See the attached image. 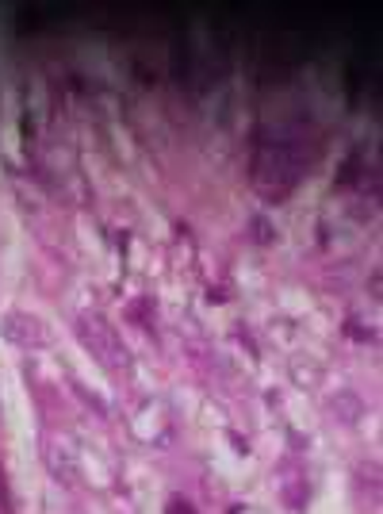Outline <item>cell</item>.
<instances>
[{
	"label": "cell",
	"instance_id": "obj_3",
	"mask_svg": "<svg viewBox=\"0 0 383 514\" xmlns=\"http://www.w3.org/2000/svg\"><path fill=\"white\" fill-rule=\"evenodd\" d=\"M0 334L20 350H47L50 346L47 323H42L39 315H31V311H8V315L0 319Z\"/></svg>",
	"mask_w": 383,
	"mask_h": 514
},
{
	"label": "cell",
	"instance_id": "obj_6",
	"mask_svg": "<svg viewBox=\"0 0 383 514\" xmlns=\"http://www.w3.org/2000/svg\"><path fill=\"white\" fill-rule=\"evenodd\" d=\"M0 507H4V514L12 510V499H8V483H4V468H0Z\"/></svg>",
	"mask_w": 383,
	"mask_h": 514
},
{
	"label": "cell",
	"instance_id": "obj_4",
	"mask_svg": "<svg viewBox=\"0 0 383 514\" xmlns=\"http://www.w3.org/2000/svg\"><path fill=\"white\" fill-rule=\"evenodd\" d=\"M249 231L257 235V242H273V238H276V231H273V226H268V219H261V216L249 219Z\"/></svg>",
	"mask_w": 383,
	"mask_h": 514
},
{
	"label": "cell",
	"instance_id": "obj_2",
	"mask_svg": "<svg viewBox=\"0 0 383 514\" xmlns=\"http://www.w3.org/2000/svg\"><path fill=\"white\" fill-rule=\"evenodd\" d=\"M77 338L84 341V350H89L111 377H123L126 368H131V353H126L119 331H116V326H111L104 315H96V311L81 315V319H77Z\"/></svg>",
	"mask_w": 383,
	"mask_h": 514
},
{
	"label": "cell",
	"instance_id": "obj_5",
	"mask_svg": "<svg viewBox=\"0 0 383 514\" xmlns=\"http://www.w3.org/2000/svg\"><path fill=\"white\" fill-rule=\"evenodd\" d=\"M169 514H196L192 503H184V499H169Z\"/></svg>",
	"mask_w": 383,
	"mask_h": 514
},
{
	"label": "cell",
	"instance_id": "obj_1",
	"mask_svg": "<svg viewBox=\"0 0 383 514\" xmlns=\"http://www.w3.org/2000/svg\"><path fill=\"white\" fill-rule=\"evenodd\" d=\"M303 154L295 150V142H283V138H261L253 146V158H249V184L253 192L268 204H280L295 192V184L303 177Z\"/></svg>",
	"mask_w": 383,
	"mask_h": 514
}]
</instances>
